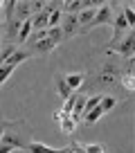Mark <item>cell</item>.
Returning <instances> with one entry per match:
<instances>
[{
	"instance_id": "4",
	"label": "cell",
	"mask_w": 135,
	"mask_h": 153,
	"mask_svg": "<svg viewBox=\"0 0 135 153\" xmlns=\"http://www.w3.org/2000/svg\"><path fill=\"white\" fill-rule=\"evenodd\" d=\"M61 32H63V41L72 38L74 34H79V20H77V14H63L61 18Z\"/></svg>"
},
{
	"instance_id": "16",
	"label": "cell",
	"mask_w": 135,
	"mask_h": 153,
	"mask_svg": "<svg viewBox=\"0 0 135 153\" xmlns=\"http://www.w3.org/2000/svg\"><path fill=\"white\" fill-rule=\"evenodd\" d=\"M101 115H104V110L97 106V108H92V110H88V113H83L81 122H83V124H95V122L101 120Z\"/></svg>"
},
{
	"instance_id": "26",
	"label": "cell",
	"mask_w": 135,
	"mask_h": 153,
	"mask_svg": "<svg viewBox=\"0 0 135 153\" xmlns=\"http://www.w3.org/2000/svg\"><path fill=\"white\" fill-rule=\"evenodd\" d=\"M83 151H86V153H104V146L90 142V144H83Z\"/></svg>"
},
{
	"instance_id": "27",
	"label": "cell",
	"mask_w": 135,
	"mask_h": 153,
	"mask_svg": "<svg viewBox=\"0 0 135 153\" xmlns=\"http://www.w3.org/2000/svg\"><path fill=\"white\" fill-rule=\"evenodd\" d=\"M43 7H45V0H36V2H32V16L34 14H41Z\"/></svg>"
},
{
	"instance_id": "24",
	"label": "cell",
	"mask_w": 135,
	"mask_h": 153,
	"mask_svg": "<svg viewBox=\"0 0 135 153\" xmlns=\"http://www.w3.org/2000/svg\"><path fill=\"white\" fill-rule=\"evenodd\" d=\"M99 101H101V95H95V97H86V108H83V113H88V110L97 108V106H99Z\"/></svg>"
},
{
	"instance_id": "9",
	"label": "cell",
	"mask_w": 135,
	"mask_h": 153,
	"mask_svg": "<svg viewBox=\"0 0 135 153\" xmlns=\"http://www.w3.org/2000/svg\"><path fill=\"white\" fill-rule=\"evenodd\" d=\"M16 20H20V23H25V20L32 18V2H18L16 5Z\"/></svg>"
},
{
	"instance_id": "14",
	"label": "cell",
	"mask_w": 135,
	"mask_h": 153,
	"mask_svg": "<svg viewBox=\"0 0 135 153\" xmlns=\"http://www.w3.org/2000/svg\"><path fill=\"white\" fill-rule=\"evenodd\" d=\"M117 101H119V99H117V97H113V95H101L99 108L104 110V115H106V113H111V110L117 106Z\"/></svg>"
},
{
	"instance_id": "19",
	"label": "cell",
	"mask_w": 135,
	"mask_h": 153,
	"mask_svg": "<svg viewBox=\"0 0 135 153\" xmlns=\"http://www.w3.org/2000/svg\"><path fill=\"white\" fill-rule=\"evenodd\" d=\"M95 14H97V9H81L77 14V20H79V27H86L88 23H90L92 18H95Z\"/></svg>"
},
{
	"instance_id": "3",
	"label": "cell",
	"mask_w": 135,
	"mask_h": 153,
	"mask_svg": "<svg viewBox=\"0 0 135 153\" xmlns=\"http://www.w3.org/2000/svg\"><path fill=\"white\" fill-rule=\"evenodd\" d=\"M106 52H108V54L115 52V54H122L124 59H131V56H133V52H135V32H133V29H128V32L122 36L119 43H117L115 48L106 50Z\"/></svg>"
},
{
	"instance_id": "22",
	"label": "cell",
	"mask_w": 135,
	"mask_h": 153,
	"mask_svg": "<svg viewBox=\"0 0 135 153\" xmlns=\"http://www.w3.org/2000/svg\"><path fill=\"white\" fill-rule=\"evenodd\" d=\"M18 50V45H14V43H9V45H5V48H0V65H5L7 63V59L11 56V54Z\"/></svg>"
},
{
	"instance_id": "29",
	"label": "cell",
	"mask_w": 135,
	"mask_h": 153,
	"mask_svg": "<svg viewBox=\"0 0 135 153\" xmlns=\"http://www.w3.org/2000/svg\"><path fill=\"white\" fill-rule=\"evenodd\" d=\"M0 11H2V0H0Z\"/></svg>"
},
{
	"instance_id": "8",
	"label": "cell",
	"mask_w": 135,
	"mask_h": 153,
	"mask_svg": "<svg viewBox=\"0 0 135 153\" xmlns=\"http://www.w3.org/2000/svg\"><path fill=\"white\" fill-rule=\"evenodd\" d=\"M34 54L32 52H27V50H16L14 54H11L9 59H7V63L5 65H14V68H18V63H23V61H29Z\"/></svg>"
},
{
	"instance_id": "10",
	"label": "cell",
	"mask_w": 135,
	"mask_h": 153,
	"mask_svg": "<svg viewBox=\"0 0 135 153\" xmlns=\"http://www.w3.org/2000/svg\"><path fill=\"white\" fill-rule=\"evenodd\" d=\"M54 81H56V95L61 97L63 101H65L68 97L72 95V90H70V86H68V83H65V76H63V74H56V76H54Z\"/></svg>"
},
{
	"instance_id": "18",
	"label": "cell",
	"mask_w": 135,
	"mask_h": 153,
	"mask_svg": "<svg viewBox=\"0 0 135 153\" xmlns=\"http://www.w3.org/2000/svg\"><path fill=\"white\" fill-rule=\"evenodd\" d=\"M92 81H95V86H113V83H117L119 79H117V76H113V74H106V72H99Z\"/></svg>"
},
{
	"instance_id": "15",
	"label": "cell",
	"mask_w": 135,
	"mask_h": 153,
	"mask_svg": "<svg viewBox=\"0 0 135 153\" xmlns=\"http://www.w3.org/2000/svg\"><path fill=\"white\" fill-rule=\"evenodd\" d=\"M47 41L56 48V45H61L63 43V32H61V27H47Z\"/></svg>"
},
{
	"instance_id": "13",
	"label": "cell",
	"mask_w": 135,
	"mask_h": 153,
	"mask_svg": "<svg viewBox=\"0 0 135 153\" xmlns=\"http://www.w3.org/2000/svg\"><path fill=\"white\" fill-rule=\"evenodd\" d=\"M16 5H18L16 0H7V2H2V14H5V25L14 20V16H16Z\"/></svg>"
},
{
	"instance_id": "17",
	"label": "cell",
	"mask_w": 135,
	"mask_h": 153,
	"mask_svg": "<svg viewBox=\"0 0 135 153\" xmlns=\"http://www.w3.org/2000/svg\"><path fill=\"white\" fill-rule=\"evenodd\" d=\"M124 9H119L122 11V16H124V20L128 23V27L133 29V25H135V9H133V2H124Z\"/></svg>"
},
{
	"instance_id": "21",
	"label": "cell",
	"mask_w": 135,
	"mask_h": 153,
	"mask_svg": "<svg viewBox=\"0 0 135 153\" xmlns=\"http://www.w3.org/2000/svg\"><path fill=\"white\" fill-rule=\"evenodd\" d=\"M135 79H133V74H122V79H119V83H122V88H124V92L126 95H133V90H135Z\"/></svg>"
},
{
	"instance_id": "2",
	"label": "cell",
	"mask_w": 135,
	"mask_h": 153,
	"mask_svg": "<svg viewBox=\"0 0 135 153\" xmlns=\"http://www.w3.org/2000/svg\"><path fill=\"white\" fill-rule=\"evenodd\" d=\"M113 18H115V5H113V2H104V5L97 9L95 18H92L86 27L79 29V34H88V32H92V29H97V27H111Z\"/></svg>"
},
{
	"instance_id": "7",
	"label": "cell",
	"mask_w": 135,
	"mask_h": 153,
	"mask_svg": "<svg viewBox=\"0 0 135 153\" xmlns=\"http://www.w3.org/2000/svg\"><path fill=\"white\" fill-rule=\"evenodd\" d=\"M29 45L34 48V52H32L34 56H47V54L54 50V45L50 43L47 38H43V41H36V43H29Z\"/></svg>"
},
{
	"instance_id": "5",
	"label": "cell",
	"mask_w": 135,
	"mask_h": 153,
	"mask_svg": "<svg viewBox=\"0 0 135 153\" xmlns=\"http://www.w3.org/2000/svg\"><path fill=\"white\" fill-rule=\"evenodd\" d=\"M25 151H27V153H70V149H68V146L52 149V146H47V144H43V142L32 140V142H29V146L25 149Z\"/></svg>"
},
{
	"instance_id": "25",
	"label": "cell",
	"mask_w": 135,
	"mask_h": 153,
	"mask_svg": "<svg viewBox=\"0 0 135 153\" xmlns=\"http://www.w3.org/2000/svg\"><path fill=\"white\" fill-rule=\"evenodd\" d=\"M20 25H23V23H20V20H11V23H7V36H14L16 38V34H18V29H20Z\"/></svg>"
},
{
	"instance_id": "28",
	"label": "cell",
	"mask_w": 135,
	"mask_h": 153,
	"mask_svg": "<svg viewBox=\"0 0 135 153\" xmlns=\"http://www.w3.org/2000/svg\"><path fill=\"white\" fill-rule=\"evenodd\" d=\"M11 151H14L11 146H7V144H2V142H0V153H11Z\"/></svg>"
},
{
	"instance_id": "11",
	"label": "cell",
	"mask_w": 135,
	"mask_h": 153,
	"mask_svg": "<svg viewBox=\"0 0 135 153\" xmlns=\"http://www.w3.org/2000/svg\"><path fill=\"white\" fill-rule=\"evenodd\" d=\"M29 36H32V20H25V23L20 25L18 34H16V43H18V45H25Z\"/></svg>"
},
{
	"instance_id": "23",
	"label": "cell",
	"mask_w": 135,
	"mask_h": 153,
	"mask_svg": "<svg viewBox=\"0 0 135 153\" xmlns=\"http://www.w3.org/2000/svg\"><path fill=\"white\" fill-rule=\"evenodd\" d=\"M14 70H16L14 65H0V86H2V83H5L7 79L14 74Z\"/></svg>"
},
{
	"instance_id": "20",
	"label": "cell",
	"mask_w": 135,
	"mask_h": 153,
	"mask_svg": "<svg viewBox=\"0 0 135 153\" xmlns=\"http://www.w3.org/2000/svg\"><path fill=\"white\" fill-rule=\"evenodd\" d=\"M81 11V0H65L63 2V14H79Z\"/></svg>"
},
{
	"instance_id": "6",
	"label": "cell",
	"mask_w": 135,
	"mask_h": 153,
	"mask_svg": "<svg viewBox=\"0 0 135 153\" xmlns=\"http://www.w3.org/2000/svg\"><path fill=\"white\" fill-rule=\"evenodd\" d=\"M63 76H65V83L70 86L72 92H77L79 88L86 83V74H83V72H68V74H63Z\"/></svg>"
},
{
	"instance_id": "12",
	"label": "cell",
	"mask_w": 135,
	"mask_h": 153,
	"mask_svg": "<svg viewBox=\"0 0 135 153\" xmlns=\"http://www.w3.org/2000/svg\"><path fill=\"white\" fill-rule=\"evenodd\" d=\"M59 126H61L63 135H72V133H74V128H77V124L72 122V117H70V115H65V113H61V120H59Z\"/></svg>"
},
{
	"instance_id": "30",
	"label": "cell",
	"mask_w": 135,
	"mask_h": 153,
	"mask_svg": "<svg viewBox=\"0 0 135 153\" xmlns=\"http://www.w3.org/2000/svg\"><path fill=\"white\" fill-rule=\"evenodd\" d=\"M0 135H2V133H0Z\"/></svg>"
},
{
	"instance_id": "1",
	"label": "cell",
	"mask_w": 135,
	"mask_h": 153,
	"mask_svg": "<svg viewBox=\"0 0 135 153\" xmlns=\"http://www.w3.org/2000/svg\"><path fill=\"white\" fill-rule=\"evenodd\" d=\"M0 142L7 144V146H11L16 151H23V149L29 146V142H32V126L27 124L25 120H16V122H2V131H0Z\"/></svg>"
}]
</instances>
